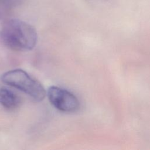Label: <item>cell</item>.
Segmentation results:
<instances>
[{"label":"cell","instance_id":"6da1fadb","mask_svg":"<svg viewBox=\"0 0 150 150\" xmlns=\"http://www.w3.org/2000/svg\"><path fill=\"white\" fill-rule=\"evenodd\" d=\"M0 39L10 49L25 52L35 47L38 35L35 29L29 23L18 19H11L2 26Z\"/></svg>","mask_w":150,"mask_h":150},{"label":"cell","instance_id":"5b68a950","mask_svg":"<svg viewBox=\"0 0 150 150\" xmlns=\"http://www.w3.org/2000/svg\"><path fill=\"white\" fill-rule=\"evenodd\" d=\"M11 4L10 0H0V19L2 16L4 9Z\"/></svg>","mask_w":150,"mask_h":150},{"label":"cell","instance_id":"7a4b0ae2","mask_svg":"<svg viewBox=\"0 0 150 150\" xmlns=\"http://www.w3.org/2000/svg\"><path fill=\"white\" fill-rule=\"evenodd\" d=\"M2 81L26 93L37 101H42L47 94L43 86L26 71L21 69L11 70L4 73Z\"/></svg>","mask_w":150,"mask_h":150},{"label":"cell","instance_id":"3957f363","mask_svg":"<svg viewBox=\"0 0 150 150\" xmlns=\"http://www.w3.org/2000/svg\"><path fill=\"white\" fill-rule=\"evenodd\" d=\"M46 93L51 104L60 111L74 112L80 108V102L77 98L64 88L52 86Z\"/></svg>","mask_w":150,"mask_h":150},{"label":"cell","instance_id":"277c9868","mask_svg":"<svg viewBox=\"0 0 150 150\" xmlns=\"http://www.w3.org/2000/svg\"><path fill=\"white\" fill-rule=\"evenodd\" d=\"M19 97L12 90L6 87L0 88V104L9 110L16 109L20 104Z\"/></svg>","mask_w":150,"mask_h":150}]
</instances>
